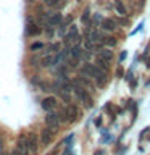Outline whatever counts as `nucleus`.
I'll list each match as a JSON object with an SVG mask.
<instances>
[{
  "instance_id": "b1692460",
  "label": "nucleus",
  "mask_w": 150,
  "mask_h": 155,
  "mask_svg": "<svg viewBox=\"0 0 150 155\" xmlns=\"http://www.w3.org/2000/svg\"><path fill=\"white\" fill-rule=\"evenodd\" d=\"M10 155H18V152H16V149H15V150H13V152L10 153Z\"/></svg>"
},
{
  "instance_id": "aec40b11",
  "label": "nucleus",
  "mask_w": 150,
  "mask_h": 155,
  "mask_svg": "<svg viewBox=\"0 0 150 155\" xmlns=\"http://www.w3.org/2000/svg\"><path fill=\"white\" fill-rule=\"evenodd\" d=\"M103 42H105L108 47H115V45H116V41H115V37H106V39H103Z\"/></svg>"
},
{
  "instance_id": "f3484780",
  "label": "nucleus",
  "mask_w": 150,
  "mask_h": 155,
  "mask_svg": "<svg viewBox=\"0 0 150 155\" xmlns=\"http://www.w3.org/2000/svg\"><path fill=\"white\" fill-rule=\"evenodd\" d=\"M99 57L100 58H105V60H111V58H113V52L110 50V48H102V50L99 52Z\"/></svg>"
},
{
  "instance_id": "6e6552de",
  "label": "nucleus",
  "mask_w": 150,
  "mask_h": 155,
  "mask_svg": "<svg viewBox=\"0 0 150 155\" xmlns=\"http://www.w3.org/2000/svg\"><path fill=\"white\" fill-rule=\"evenodd\" d=\"M57 107V99L55 97H45V99L42 100V108L45 111H50Z\"/></svg>"
},
{
  "instance_id": "f257e3e1",
  "label": "nucleus",
  "mask_w": 150,
  "mask_h": 155,
  "mask_svg": "<svg viewBox=\"0 0 150 155\" xmlns=\"http://www.w3.org/2000/svg\"><path fill=\"white\" fill-rule=\"evenodd\" d=\"M73 89H74V94L79 97L81 102L87 107V108H90V107L94 105V102H92V97L89 95V91H86V87H82L77 81L73 82Z\"/></svg>"
},
{
  "instance_id": "f8f14e48",
  "label": "nucleus",
  "mask_w": 150,
  "mask_h": 155,
  "mask_svg": "<svg viewBox=\"0 0 150 155\" xmlns=\"http://www.w3.org/2000/svg\"><path fill=\"white\" fill-rule=\"evenodd\" d=\"M102 28H103L105 31H115V29H116V24H115L113 19L103 18V19H102Z\"/></svg>"
},
{
  "instance_id": "7ed1b4c3",
  "label": "nucleus",
  "mask_w": 150,
  "mask_h": 155,
  "mask_svg": "<svg viewBox=\"0 0 150 155\" xmlns=\"http://www.w3.org/2000/svg\"><path fill=\"white\" fill-rule=\"evenodd\" d=\"M60 118H58V115L57 113H47V116H45V124L48 126L50 129H58L60 128Z\"/></svg>"
},
{
  "instance_id": "20e7f679",
  "label": "nucleus",
  "mask_w": 150,
  "mask_h": 155,
  "mask_svg": "<svg viewBox=\"0 0 150 155\" xmlns=\"http://www.w3.org/2000/svg\"><path fill=\"white\" fill-rule=\"evenodd\" d=\"M16 152H18V155H29L28 137H26V136H19L18 144H16Z\"/></svg>"
},
{
  "instance_id": "4be33fe9",
  "label": "nucleus",
  "mask_w": 150,
  "mask_h": 155,
  "mask_svg": "<svg viewBox=\"0 0 150 155\" xmlns=\"http://www.w3.org/2000/svg\"><path fill=\"white\" fill-rule=\"evenodd\" d=\"M87 19H89V10H86L84 15H82V23H86Z\"/></svg>"
},
{
  "instance_id": "1a4fd4ad",
  "label": "nucleus",
  "mask_w": 150,
  "mask_h": 155,
  "mask_svg": "<svg viewBox=\"0 0 150 155\" xmlns=\"http://www.w3.org/2000/svg\"><path fill=\"white\" fill-rule=\"evenodd\" d=\"M66 110V116H68V121H76L77 116H79V110H77L76 105H70Z\"/></svg>"
},
{
  "instance_id": "393cba45",
  "label": "nucleus",
  "mask_w": 150,
  "mask_h": 155,
  "mask_svg": "<svg viewBox=\"0 0 150 155\" xmlns=\"http://www.w3.org/2000/svg\"><path fill=\"white\" fill-rule=\"evenodd\" d=\"M0 155H7V153H3V152H2V153H0Z\"/></svg>"
},
{
  "instance_id": "412c9836",
  "label": "nucleus",
  "mask_w": 150,
  "mask_h": 155,
  "mask_svg": "<svg viewBox=\"0 0 150 155\" xmlns=\"http://www.w3.org/2000/svg\"><path fill=\"white\" fill-rule=\"evenodd\" d=\"M41 48H44V44L42 42H34L31 45V50H41Z\"/></svg>"
},
{
  "instance_id": "ddd939ff",
  "label": "nucleus",
  "mask_w": 150,
  "mask_h": 155,
  "mask_svg": "<svg viewBox=\"0 0 150 155\" xmlns=\"http://www.w3.org/2000/svg\"><path fill=\"white\" fill-rule=\"evenodd\" d=\"M60 23H61V15H60V13L52 15V16L47 19V24H48V26H57V24H60Z\"/></svg>"
},
{
  "instance_id": "39448f33",
  "label": "nucleus",
  "mask_w": 150,
  "mask_h": 155,
  "mask_svg": "<svg viewBox=\"0 0 150 155\" xmlns=\"http://www.w3.org/2000/svg\"><path fill=\"white\" fill-rule=\"evenodd\" d=\"M52 140H53V129H50L47 126V128H44L42 133H41V142L44 145H48V144H52Z\"/></svg>"
},
{
  "instance_id": "a211bd4d",
  "label": "nucleus",
  "mask_w": 150,
  "mask_h": 155,
  "mask_svg": "<svg viewBox=\"0 0 150 155\" xmlns=\"http://www.w3.org/2000/svg\"><path fill=\"white\" fill-rule=\"evenodd\" d=\"M70 55H71L73 58H76V60H77V58L82 55V48H81V45H74V47H73L71 50H70Z\"/></svg>"
},
{
  "instance_id": "f03ea898",
  "label": "nucleus",
  "mask_w": 150,
  "mask_h": 155,
  "mask_svg": "<svg viewBox=\"0 0 150 155\" xmlns=\"http://www.w3.org/2000/svg\"><path fill=\"white\" fill-rule=\"evenodd\" d=\"M26 137H28L29 153H36V152H37V147H39V136H37L36 133H29Z\"/></svg>"
},
{
  "instance_id": "2eb2a0df",
  "label": "nucleus",
  "mask_w": 150,
  "mask_h": 155,
  "mask_svg": "<svg viewBox=\"0 0 150 155\" xmlns=\"http://www.w3.org/2000/svg\"><path fill=\"white\" fill-rule=\"evenodd\" d=\"M115 10H116V13L121 15V16H124L126 15V7H124V3L121 2V0H116L115 2Z\"/></svg>"
},
{
  "instance_id": "5701e85b",
  "label": "nucleus",
  "mask_w": 150,
  "mask_h": 155,
  "mask_svg": "<svg viewBox=\"0 0 150 155\" xmlns=\"http://www.w3.org/2000/svg\"><path fill=\"white\" fill-rule=\"evenodd\" d=\"M44 2H45L47 5H57L58 2H60V0H44Z\"/></svg>"
},
{
  "instance_id": "6ab92c4d",
  "label": "nucleus",
  "mask_w": 150,
  "mask_h": 155,
  "mask_svg": "<svg viewBox=\"0 0 150 155\" xmlns=\"http://www.w3.org/2000/svg\"><path fill=\"white\" fill-rule=\"evenodd\" d=\"M53 65V57L52 55H47V57H44L42 58V66H52Z\"/></svg>"
},
{
  "instance_id": "9d476101",
  "label": "nucleus",
  "mask_w": 150,
  "mask_h": 155,
  "mask_svg": "<svg viewBox=\"0 0 150 155\" xmlns=\"http://www.w3.org/2000/svg\"><path fill=\"white\" fill-rule=\"evenodd\" d=\"M77 82L82 86V87H87L90 92H94V84H92V81H90V78H87L84 74H81L79 78H77Z\"/></svg>"
},
{
  "instance_id": "a878e982",
  "label": "nucleus",
  "mask_w": 150,
  "mask_h": 155,
  "mask_svg": "<svg viewBox=\"0 0 150 155\" xmlns=\"http://www.w3.org/2000/svg\"><path fill=\"white\" fill-rule=\"evenodd\" d=\"M48 155H55V153H48Z\"/></svg>"
},
{
  "instance_id": "4468645a",
  "label": "nucleus",
  "mask_w": 150,
  "mask_h": 155,
  "mask_svg": "<svg viewBox=\"0 0 150 155\" xmlns=\"http://www.w3.org/2000/svg\"><path fill=\"white\" fill-rule=\"evenodd\" d=\"M108 60H105V58H97V61H95V66L97 68H100V70H103V71H108V68H110V65H108Z\"/></svg>"
},
{
  "instance_id": "9b49d317",
  "label": "nucleus",
  "mask_w": 150,
  "mask_h": 155,
  "mask_svg": "<svg viewBox=\"0 0 150 155\" xmlns=\"http://www.w3.org/2000/svg\"><path fill=\"white\" fill-rule=\"evenodd\" d=\"M74 39H77V28L73 24V26H70V31H68L66 36H65V42H71V41H74Z\"/></svg>"
},
{
  "instance_id": "dca6fc26",
  "label": "nucleus",
  "mask_w": 150,
  "mask_h": 155,
  "mask_svg": "<svg viewBox=\"0 0 150 155\" xmlns=\"http://www.w3.org/2000/svg\"><path fill=\"white\" fill-rule=\"evenodd\" d=\"M26 34L28 36H37V34H41V28L36 26V24H29L26 29Z\"/></svg>"
},
{
  "instance_id": "423d86ee",
  "label": "nucleus",
  "mask_w": 150,
  "mask_h": 155,
  "mask_svg": "<svg viewBox=\"0 0 150 155\" xmlns=\"http://www.w3.org/2000/svg\"><path fill=\"white\" fill-rule=\"evenodd\" d=\"M94 79H95V82H97V86H99V87H103V86L106 84V71L100 70V68H97Z\"/></svg>"
},
{
  "instance_id": "0eeeda50",
  "label": "nucleus",
  "mask_w": 150,
  "mask_h": 155,
  "mask_svg": "<svg viewBox=\"0 0 150 155\" xmlns=\"http://www.w3.org/2000/svg\"><path fill=\"white\" fill-rule=\"evenodd\" d=\"M95 71H97V66H95V65L86 63V65L82 66V70H81V74H84V76H87V78H90V79H94Z\"/></svg>"
}]
</instances>
